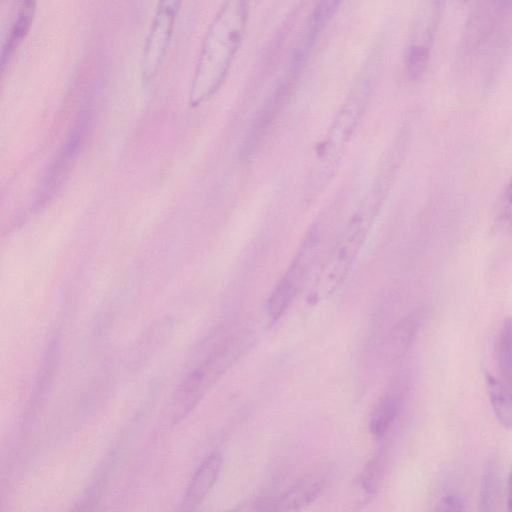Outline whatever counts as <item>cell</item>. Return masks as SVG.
<instances>
[{"label":"cell","mask_w":512,"mask_h":512,"mask_svg":"<svg viewBox=\"0 0 512 512\" xmlns=\"http://www.w3.org/2000/svg\"><path fill=\"white\" fill-rule=\"evenodd\" d=\"M247 3L225 2L205 35L189 91V104L207 100L223 82L238 50L247 19Z\"/></svg>","instance_id":"6da1fadb"},{"label":"cell","mask_w":512,"mask_h":512,"mask_svg":"<svg viewBox=\"0 0 512 512\" xmlns=\"http://www.w3.org/2000/svg\"><path fill=\"white\" fill-rule=\"evenodd\" d=\"M384 199L380 181L368 193L348 219L326 259L316 284V294L326 298L347 279L373 227Z\"/></svg>","instance_id":"7a4b0ae2"},{"label":"cell","mask_w":512,"mask_h":512,"mask_svg":"<svg viewBox=\"0 0 512 512\" xmlns=\"http://www.w3.org/2000/svg\"><path fill=\"white\" fill-rule=\"evenodd\" d=\"M372 71V68L365 70L335 116L309 175L308 188L310 192L321 190L333 176L346 143L368 102L374 82V72Z\"/></svg>","instance_id":"3957f363"},{"label":"cell","mask_w":512,"mask_h":512,"mask_svg":"<svg viewBox=\"0 0 512 512\" xmlns=\"http://www.w3.org/2000/svg\"><path fill=\"white\" fill-rule=\"evenodd\" d=\"M320 246V231L312 228L268 298L267 313L271 320L281 318L304 287L319 257Z\"/></svg>","instance_id":"277c9868"},{"label":"cell","mask_w":512,"mask_h":512,"mask_svg":"<svg viewBox=\"0 0 512 512\" xmlns=\"http://www.w3.org/2000/svg\"><path fill=\"white\" fill-rule=\"evenodd\" d=\"M179 5L180 2L175 0H164L157 4L142 56V75L145 80L155 77L163 63Z\"/></svg>","instance_id":"5b68a950"},{"label":"cell","mask_w":512,"mask_h":512,"mask_svg":"<svg viewBox=\"0 0 512 512\" xmlns=\"http://www.w3.org/2000/svg\"><path fill=\"white\" fill-rule=\"evenodd\" d=\"M442 13L441 2H430L422 10L406 52V69L412 79L424 72Z\"/></svg>","instance_id":"8992f818"},{"label":"cell","mask_w":512,"mask_h":512,"mask_svg":"<svg viewBox=\"0 0 512 512\" xmlns=\"http://www.w3.org/2000/svg\"><path fill=\"white\" fill-rule=\"evenodd\" d=\"M329 479L326 466L312 468L278 496L273 497V512H302L323 492Z\"/></svg>","instance_id":"52a82bcc"},{"label":"cell","mask_w":512,"mask_h":512,"mask_svg":"<svg viewBox=\"0 0 512 512\" xmlns=\"http://www.w3.org/2000/svg\"><path fill=\"white\" fill-rule=\"evenodd\" d=\"M222 455L210 453L198 466L181 503L182 512H194L217 482L222 468Z\"/></svg>","instance_id":"ba28073f"},{"label":"cell","mask_w":512,"mask_h":512,"mask_svg":"<svg viewBox=\"0 0 512 512\" xmlns=\"http://www.w3.org/2000/svg\"><path fill=\"white\" fill-rule=\"evenodd\" d=\"M405 395V384L396 379L380 396L369 417V431L377 438L384 436L398 417Z\"/></svg>","instance_id":"9c48e42d"},{"label":"cell","mask_w":512,"mask_h":512,"mask_svg":"<svg viewBox=\"0 0 512 512\" xmlns=\"http://www.w3.org/2000/svg\"><path fill=\"white\" fill-rule=\"evenodd\" d=\"M338 4L339 2L337 1H322L317 4L309 15L293 55L291 64L292 74L298 72L304 64L317 37L325 27L330 17L336 11Z\"/></svg>","instance_id":"30bf717a"},{"label":"cell","mask_w":512,"mask_h":512,"mask_svg":"<svg viewBox=\"0 0 512 512\" xmlns=\"http://www.w3.org/2000/svg\"><path fill=\"white\" fill-rule=\"evenodd\" d=\"M385 465L386 452L381 448L366 462L354 482L353 497L356 504L365 505L377 495L384 477Z\"/></svg>","instance_id":"8fae6325"},{"label":"cell","mask_w":512,"mask_h":512,"mask_svg":"<svg viewBox=\"0 0 512 512\" xmlns=\"http://www.w3.org/2000/svg\"><path fill=\"white\" fill-rule=\"evenodd\" d=\"M485 384L495 418L503 428L512 431V388L489 373L485 374Z\"/></svg>","instance_id":"7c38bea8"},{"label":"cell","mask_w":512,"mask_h":512,"mask_svg":"<svg viewBox=\"0 0 512 512\" xmlns=\"http://www.w3.org/2000/svg\"><path fill=\"white\" fill-rule=\"evenodd\" d=\"M35 10V2L33 1H22L18 7L17 13L11 22L10 29L7 37L2 46L1 53V65H4L9 60L14 49L17 47L23 36L27 32L31 21L33 19Z\"/></svg>","instance_id":"4fadbf2b"},{"label":"cell","mask_w":512,"mask_h":512,"mask_svg":"<svg viewBox=\"0 0 512 512\" xmlns=\"http://www.w3.org/2000/svg\"><path fill=\"white\" fill-rule=\"evenodd\" d=\"M419 319L411 314L400 321L391 331L385 347V355L389 361L402 357L413 341Z\"/></svg>","instance_id":"5bb4252c"},{"label":"cell","mask_w":512,"mask_h":512,"mask_svg":"<svg viewBox=\"0 0 512 512\" xmlns=\"http://www.w3.org/2000/svg\"><path fill=\"white\" fill-rule=\"evenodd\" d=\"M496 358L500 379L512 388V317H507L499 331Z\"/></svg>","instance_id":"9a60e30c"},{"label":"cell","mask_w":512,"mask_h":512,"mask_svg":"<svg viewBox=\"0 0 512 512\" xmlns=\"http://www.w3.org/2000/svg\"><path fill=\"white\" fill-rule=\"evenodd\" d=\"M273 497H258L249 499L225 512H273Z\"/></svg>","instance_id":"2e32d148"},{"label":"cell","mask_w":512,"mask_h":512,"mask_svg":"<svg viewBox=\"0 0 512 512\" xmlns=\"http://www.w3.org/2000/svg\"><path fill=\"white\" fill-rule=\"evenodd\" d=\"M493 491H494V470L492 466L487 468V471L484 474L481 492H480V507L481 512H490V507L492 505L493 500Z\"/></svg>","instance_id":"e0dca14e"},{"label":"cell","mask_w":512,"mask_h":512,"mask_svg":"<svg viewBox=\"0 0 512 512\" xmlns=\"http://www.w3.org/2000/svg\"><path fill=\"white\" fill-rule=\"evenodd\" d=\"M498 220L502 224H512V176L508 181L499 202Z\"/></svg>","instance_id":"ac0fdd59"},{"label":"cell","mask_w":512,"mask_h":512,"mask_svg":"<svg viewBox=\"0 0 512 512\" xmlns=\"http://www.w3.org/2000/svg\"><path fill=\"white\" fill-rule=\"evenodd\" d=\"M431 512H465V507L458 496L446 495L438 500Z\"/></svg>","instance_id":"d6986e66"},{"label":"cell","mask_w":512,"mask_h":512,"mask_svg":"<svg viewBox=\"0 0 512 512\" xmlns=\"http://www.w3.org/2000/svg\"><path fill=\"white\" fill-rule=\"evenodd\" d=\"M507 512H512V465L508 476Z\"/></svg>","instance_id":"ffe728a7"}]
</instances>
